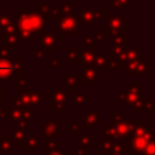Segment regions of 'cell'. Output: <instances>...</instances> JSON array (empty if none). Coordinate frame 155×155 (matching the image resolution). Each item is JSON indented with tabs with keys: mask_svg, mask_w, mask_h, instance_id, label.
Returning <instances> with one entry per match:
<instances>
[{
	"mask_svg": "<svg viewBox=\"0 0 155 155\" xmlns=\"http://www.w3.org/2000/svg\"><path fill=\"white\" fill-rule=\"evenodd\" d=\"M51 65H52V68H54V65H57L56 68H61V62L59 61H57V59H53V61H51Z\"/></svg>",
	"mask_w": 155,
	"mask_h": 155,
	"instance_id": "obj_35",
	"label": "cell"
},
{
	"mask_svg": "<svg viewBox=\"0 0 155 155\" xmlns=\"http://www.w3.org/2000/svg\"><path fill=\"white\" fill-rule=\"evenodd\" d=\"M142 155H155V143H154V139L148 143V145L143 150Z\"/></svg>",
	"mask_w": 155,
	"mask_h": 155,
	"instance_id": "obj_25",
	"label": "cell"
},
{
	"mask_svg": "<svg viewBox=\"0 0 155 155\" xmlns=\"http://www.w3.org/2000/svg\"><path fill=\"white\" fill-rule=\"evenodd\" d=\"M13 67L12 63L6 59H0V80H8L12 78Z\"/></svg>",
	"mask_w": 155,
	"mask_h": 155,
	"instance_id": "obj_9",
	"label": "cell"
},
{
	"mask_svg": "<svg viewBox=\"0 0 155 155\" xmlns=\"http://www.w3.org/2000/svg\"><path fill=\"white\" fill-rule=\"evenodd\" d=\"M25 131L21 127L13 130V134H12V147H23L25 144Z\"/></svg>",
	"mask_w": 155,
	"mask_h": 155,
	"instance_id": "obj_11",
	"label": "cell"
},
{
	"mask_svg": "<svg viewBox=\"0 0 155 155\" xmlns=\"http://www.w3.org/2000/svg\"><path fill=\"white\" fill-rule=\"evenodd\" d=\"M75 153H76V155H88V151H84V150H79V149Z\"/></svg>",
	"mask_w": 155,
	"mask_h": 155,
	"instance_id": "obj_37",
	"label": "cell"
},
{
	"mask_svg": "<svg viewBox=\"0 0 155 155\" xmlns=\"http://www.w3.org/2000/svg\"><path fill=\"white\" fill-rule=\"evenodd\" d=\"M130 2V0H113L114 7H124Z\"/></svg>",
	"mask_w": 155,
	"mask_h": 155,
	"instance_id": "obj_31",
	"label": "cell"
},
{
	"mask_svg": "<svg viewBox=\"0 0 155 155\" xmlns=\"http://www.w3.org/2000/svg\"><path fill=\"white\" fill-rule=\"evenodd\" d=\"M110 18H113V19H108L107 22H108V25H109V28L111 30H121L125 27H127V23L122 18H120L119 16L111 15Z\"/></svg>",
	"mask_w": 155,
	"mask_h": 155,
	"instance_id": "obj_14",
	"label": "cell"
},
{
	"mask_svg": "<svg viewBox=\"0 0 155 155\" xmlns=\"http://www.w3.org/2000/svg\"><path fill=\"white\" fill-rule=\"evenodd\" d=\"M51 107L57 109L58 111L65 113V93L61 91V88H57L56 92L52 93L51 96Z\"/></svg>",
	"mask_w": 155,
	"mask_h": 155,
	"instance_id": "obj_6",
	"label": "cell"
},
{
	"mask_svg": "<svg viewBox=\"0 0 155 155\" xmlns=\"http://www.w3.org/2000/svg\"><path fill=\"white\" fill-rule=\"evenodd\" d=\"M5 101H6V93L5 92H0V104L2 102H5Z\"/></svg>",
	"mask_w": 155,
	"mask_h": 155,
	"instance_id": "obj_36",
	"label": "cell"
},
{
	"mask_svg": "<svg viewBox=\"0 0 155 155\" xmlns=\"http://www.w3.org/2000/svg\"><path fill=\"white\" fill-rule=\"evenodd\" d=\"M67 128H69L74 136H79L80 137L82 134H88V127L85 124H80V125L69 124V125H67Z\"/></svg>",
	"mask_w": 155,
	"mask_h": 155,
	"instance_id": "obj_17",
	"label": "cell"
},
{
	"mask_svg": "<svg viewBox=\"0 0 155 155\" xmlns=\"http://www.w3.org/2000/svg\"><path fill=\"white\" fill-rule=\"evenodd\" d=\"M68 62H70V63H73V62H76L78 59V51H76V48L75 47H70L69 50H68Z\"/></svg>",
	"mask_w": 155,
	"mask_h": 155,
	"instance_id": "obj_26",
	"label": "cell"
},
{
	"mask_svg": "<svg viewBox=\"0 0 155 155\" xmlns=\"http://www.w3.org/2000/svg\"><path fill=\"white\" fill-rule=\"evenodd\" d=\"M96 155H105V154H104V151H102V150H101V151L96 153Z\"/></svg>",
	"mask_w": 155,
	"mask_h": 155,
	"instance_id": "obj_39",
	"label": "cell"
},
{
	"mask_svg": "<svg viewBox=\"0 0 155 155\" xmlns=\"http://www.w3.org/2000/svg\"><path fill=\"white\" fill-rule=\"evenodd\" d=\"M92 57H93V56H92V53L87 52V50L82 53V58H84V61H85V62H86V61H87V62H91V61H92Z\"/></svg>",
	"mask_w": 155,
	"mask_h": 155,
	"instance_id": "obj_34",
	"label": "cell"
},
{
	"mask_svg": "<svg viewBox=\"0 0 155 155\" xmlns=\"http://www.w3.org/2000/svg\"><path fill=\"white\" fill-rule=\"evenodd\" d=\"M122 119H124V117H122V115H121V114H115V113H113V114H111V116H110L111 126L116 125V124H117V122H120Z\"/></svg>",
	"mask_w": 155,
	"mask_h": 155,
	"instance_id": "obj_30",
	"label": "cell"
},
{
	"mask_svg": "<svg viewBox=\"0 0 155 155\" xmlns=\"http://www.w3.org/2000/svg\"><path fill=\"white\" fill-rule=\"evenodd\" d=\"M78 79H79V76H76V75H71V76H69L67 80H64L62 84H63V85H68V88L70 90V88L73 87V85L76 84Z\"/></svg>",
	"mask_w": 155,
	"mask_h": 155,
	"instance_id": "obj_27",
	"label": "cell"
},
{
	"mask_svg": "<svg viewBox=\"0 0 155 155\" xmlns=\"http://www.w3.org/2000/svg\"><path fill=\"white\" fill-rule=\"evenodd\" d=\"M10 108H0V119H6L8 117Z\"/></svg>",
	"mask_w": 155,
	"mask_h": 155,
	"instance_id": "obj_33",
	"label": "cell"
},
{
	"mask_svg": "<svg viewBox=\"0 0 155 155\" xmlns=\"http://www.w3.org/2000/svg\"><path fill=\"white\" fill-rule=\"evenodd\" d=\"M132 121L134 124V128L127 138L125 151H130L132 155H142L148 143L154 139V131L143 122V119H134Z\"/></svg>",
	"mask_w": 155,
	"mask_h": 155,
	"instance_id": "obj_1",
	"label": "cell"
},
{
	"mask_svg": "<svg viewBox=\"0 0 155 155\" xmlns=\"http://www.w3.org/2000/svg\"><path fill=\"white\" fill-rule=\"evenodd\" d=\"M125 151V145L121 142H111L109 150L104 151L105 155H122Z\"/></svg>",
	"mask_w": 155,
	"mask_h": 155,
	"instance_id": "obj_18",
	"label": "cell"
},
{
	"mask_svg": "<svg viewBox=\"0 0 155 155\" xmlns=\"http://www.w3.org/2000/svg\"><path fill=\"white\" fill-rule=\"evenodd\" d=\"M99 133L107 138H110V139H116V134H115V128L114 126L109 125V126H105L103 130L99 131Z\"/></svg>",
	"mask_w": 155,
	"mask_h": 155,
	"instance_id": "obj_24",
	"label": "cell"
},
{
	"mask_svg": "<svg viewBox=\"0 0 155 155\" xmlns=\"http://www.w3.org/2000/svg\"><path fill=\"white\" fill-rule=\"evenodd\" d=\"M53 34L54 33H50V34H46L45 36H42L41 38V45L44 46V47H52L53 48V46H54V40H61L59 38L57 39H53L52 36H53Z\"/></svg>",
	"mask_w": 155,
	"mask_h": 155,
	"instance_id": "obj_22",
	"label": "cell"
},
{
	"mask_svg": "<svg viewBox=\"0 0 155 155\" xmlns=\"http://www.w3.org/2000/svg\"><path fill=\"white\" fill-rule=\"evenodd\" d=\"M57 28L65 34L75 35L81 29V25L79 24L76 16H65L57 23Z\"/></svg>",
	"mask_w": 155,
	"mask_h": 155,
	"instance_id": "obj_4",
	"label": "cell"
},
{
	"mask_svg": "<svg viewBox=\"0 0 155 155\" xmlns=\"http://www.w3.org/2000/svg\"><path fill=\"white\" fill-rule=\"evenodd\" d=\"M94 145V136L92 134H82L79 137V142H78V149L79 150H84V151H88V149Z\"/></svg>",
	"mask_w": 155,
	"mask_h": 155,
	"instance_id": "obj_10",
	"label": "cell"
},
{
	"mask_svg": "<svg viewBox=\"0 0 155 155\" xmlns=\"http://www.w3.org/2000/svg\"><path fill=\"white\" fill-rule=\"evenodd\" d=\"M19 121H24L27 125H31L34 122V114L29 108H22V116Z\"/></svg>",
	"mask_w": 155,
	"mask_h": 155,
	"instance_id": "obj_20",
	"label": "cell"
},
{
	"mask_svg": "<svg viewBox=\"0 0 155 155\" xmlns=\"http://www.w3.org/2000/svg\"><path fill=\"white\" fill-rule=\"evenodd\" d=\"M12 148V136L10 134H2L0 137V151H10Z\"/></svg>",
	"mask_w": 155,
	"mask_h": 155,
	"instance_id": "obj_19",
	"label": "cell"
},
{
	"mask_svg": "<svg viewBox=\"0 0 155 155\" xmlns=\"http://www.w3.org/2000/svg\"><path fill=\"white\" fill-rule=\"evenodd\" d=\"M21 116H22V108H11L10 109V113H8V119L12 121V122H18L21 120Z\"/></svg>",
	"mask_w": 155,
	"mask_h": 155,
	"instance_id": "obj_23",
	"label": "cell"
},
{
	"mask_svg": "<svg viewBox=\"0 0 155 155\" xmlns=\"http://www.w3.org/2000/svg\"><path fill=\"white\" fill-rule=\"evenodd\" d=\"M44 99V92H29L28 93V107H38Z\"/></svg>",
	"mask_w": 155,
	"mask_h": 155,
	"instance_id": "obj_15",
	"label": "cell"
},
{
	"mask_svg": "<svg viewBox=\"0 0 155 155\" xmlns=\"http://www.w3.org/2000/svg\"><path fill=\"white\" fill-rule=\"evenodd\" d=\"M28 150L34 153V151H39L40 149V140H39V137L35 136V134H30L28 138H25V144Z\"/></svg>",
	"mask_w": 155,
	"mask_h": 155,
	"instance_id": "obj_16",
	"label": "cell"
},
{
	"mask_svg": "<svg viewBox=\"0 0 155 155\" xmlns=\"http://www.w3.org/2000/svg\"><path fill=\"white\" fill-rule=\"evenodd\" d=\"M73 96H74V102H73V107H74V108L81 107L82 104H85V103L88 101V97L84 96V94L80 93V92H74Z\"/></svg>",
	"mask_w": 155,
	"mask_h": 155,
	"instance_id": "obj_21",
	"label": "cell"
},
{
	"mask_svg": "<svg viewBox=\"0 0 155 155\" xmlns=\"http://www.w3.org/2000/svg\"><path fill=\"white\" fill-rule=\"evenodd\" d=\"M44 155H63L62 153V142L53 139H46L45 142V149Z\"/></svg>",
	"mask_w": 155,
	"mask_h": 155,
	"instance_id": "obj_7",
	"label": "cell"
},
{
	"mask_svg": "<svg viewBox=\"0 0 155 155\" xmlns=\"http://www.w3.org/2000/svg\"><path fill=\"white\" fill-rule=\"evenodd\" d=\"M84 80H85V85H92L94 82V80L97 79L98 76V73H97V69L96 67L93 65H86L85 67V73H84Z\"/></svg>",
	"mask_w": 155,
	"mask_h": 155,
	"instance_id": "obj_13",
	"label": "cell"
},
{
	"mask_svg": "<svg viewBox=\"0 0 155 155\" xmlns=\"http://www.w3.org/2000/svg\"><path fill=\"white\" fill-rule=\"evenodd\" d=\"M63 155H76L75 151H67V153H63Z\"/></svg>",
	"mask_w": 155,
	"mask_h": 155,
	"instance_id": "obj_38",
	"label": "cell"
},
{
	"mask_svg": "<svg viewBox=\"0 0 155 155\" xmlns=\"http://www.w3.org/2000/svg\"><path fill=\"white\" fill-rule=\"evenodd\" d=\"M115 128V134H116V139L119 140H127V138L131 136L133 128H134V124L132 120H121L120 122H117L116 125H114Z\"/></svg>",
	"mask_w": 155,
	"mask_h": 155,
	"instance_id": "obj_5",
	"label": "cell"
},
{
	"mask_svg": "<svg viewBox=\"0 0 155 155\" xmlns=\"http://www.w3.org/2000/svg\"><path fill=\"white\" fill-rule=\"evenodd\" d=\"M19 16V25H21V34L25 38V40L31 41L33 35L36 34L39 30L44 27V19L40 15L33 13V12H23L22 10H18Z\"/></svg>",
	"mask_w": 155,
	"mask_h": 155,
	"instance_id": "obj_2",
	"label": "cell"
},
{
	"mask_svg": "<svg viewBox=\"0 0 155 155\" xmlns=\"http://www.w3.org/2000/svg\"><path fill=\"white\" fill-rule=\"evenodd\" d=\"M132 107H133L134 113H153L154 111V107L149 102V98L138 99L132 104Z\"/></svg>",
	"mask_w": 155,
	"mask_h": 155,
	"instance_id": "obj_8",
	"label": "cell"
},
{
	"mask_svg": "<svg viewBox=\"0 0 155 155\" xmlns=\"http://www.w3.org/2000/svg\"><path fill=\"white\" fill-rule=\"evenodd\" d=\"M111 142H113V139L107 138V137H105L103 140H101V150H102V151L109 150V148H110V145H111Z\"/></svg>",
	"mask_w": 155,
	"mask_h": 155,
	"instance_id": "obj_28",
	"label": "cell"
},
{
	"mask_svg": "<svg viewBox=\"0 0 155 155\" xmlns=\"http://www.w3.org/2000/svg\"><path fill=\"white\" fill-rule=\"evenodd\" d=\"M39 133L45 139H53L56 136L62 134V131L54 119H45V122L39 126Z\"/></svg>",
	"mask_w": 155,
	"mask_h": 155,
	"instance_id": "obj_3",
	"label": "cell"
},
{
	"mask_svg": "<svg viewBox=\"0 0 155 155\" xmlns=\"http://www.w3.org/2000/svg\"><path fill=\"white\" fill-rule=\"evenodd\" d=\"M96 58H97V59H96V62H97V67H101V68H107L108 61H107V58H105L104 56L99 54V56H97Z\"/></svg>",
	"mask_w": 155,
	"mask_h": 155,
	"instance_id": "obj_29",
	"label": "cell"
},
{
	"mask_svg": "<svg viewBox=\"0 0 155 155\" xmlns=\"http://www.w3.org/2000/svg\"><path fill=\"white\" fill-rule=\"evenodd\" d=\"M84 124L90 128V127H94L97 124H99V115L94 111L93 108H90V110L85 114L84 116Z\"/></svg>",
	"mask_w": 155,
	"mask_h": 155,
	"instance_id": "obj_12",
	"label": "cell"
},
{
	"mask_svg": "<svg viewBox=\"0 0 155 155\" xmlns=\"http://www.w3.org/2000/svg\"><path fill=\"white\" fill-rule=\"evenodd\" d=\"M10 53H11L10 50H7V48H5V47H0V59L7 58V57L10 56Z\"/></svg>",
	"mask_w": 155,
	"mask_h": 155,
	"instance_id": "obj_32",
	"label": "cell"
}]
</instances>
